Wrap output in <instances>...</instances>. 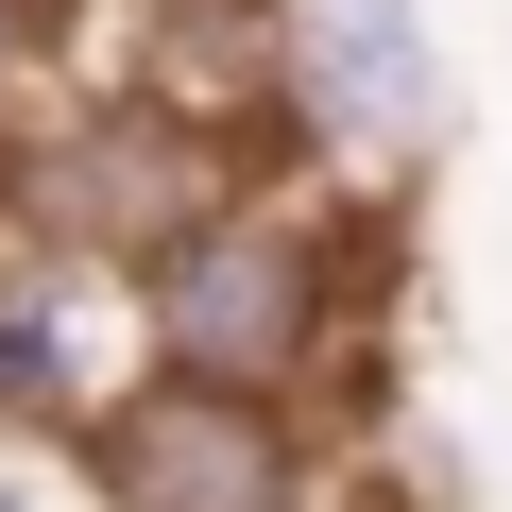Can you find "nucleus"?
Instances as JSON below:
<instances>
[{"instance_id":"7ed1b4c3","label":"nucleus","mask_w":512,"mask_h":512,"mask_svg":"<svg viewBox=\"0 0 512 512\" xmlns=\"http://www.w3.org/2000/svg\"><path fill=\"white\" fill-rule=\"evenodd\" d=\"M69 461H86V495H103V512H342V495H325L308 410L171 393V376H137V393H120Z\"/></svg>"},{"instance_id":"f03ea898","label":"nucleus","mask_w":512,"mask_h":512,"mask_svg":"<svg viewBox=\"0 0 512 512\" xmlns=\"http://www.w3.org/2000/svg\"><path fill=\"white\" fill-rule=\"evenodd\" d=\"M256 103L308 154V188L376 205L461 137V52L444 0H256Z\"/></svg>"},{"instance_id":"20e7f679","label":"nucleus","mask_w":512,"mask_h":512,"mask_svg":"<svg viewBox=\"0 0 512 512\" xmlns=\"http://www.w3.org/2000/svg\"><path fill=\"white\" fill-rule=\"evenodd\" d=\"M0 512H103V495H86V461H69V444L0 427Z\"/></svg>"},{"instance_id":"f257e3e1","label":"nucleus","mask_w":512,"mask_h":512,"mask_svg":"<svg viewBox=\"0 0 512 512\" xmlns=\"http://www.w3.org/2000/svg\"><path fill=\"white\" fill-rule=\"evenodd\" d=\"M342 342H359V308H342V205H308V188L239 171L222 205H188L137 256V376H171V393L308 410Z\"/></svg>"},{"instance_id":"39448f33","label":"nucleus","mask_w":512,"mask_h":512,"mask_svg":"<svg viewBox=\"0 0 512 512\" xmlns=\"http://www.w3.org/2000/svg\"><path fill=\"white\" fill-rule=\"evenodd\" d=\"M18 52H35V0H0V120H18Z\"/></svg>"}]
</instances>
